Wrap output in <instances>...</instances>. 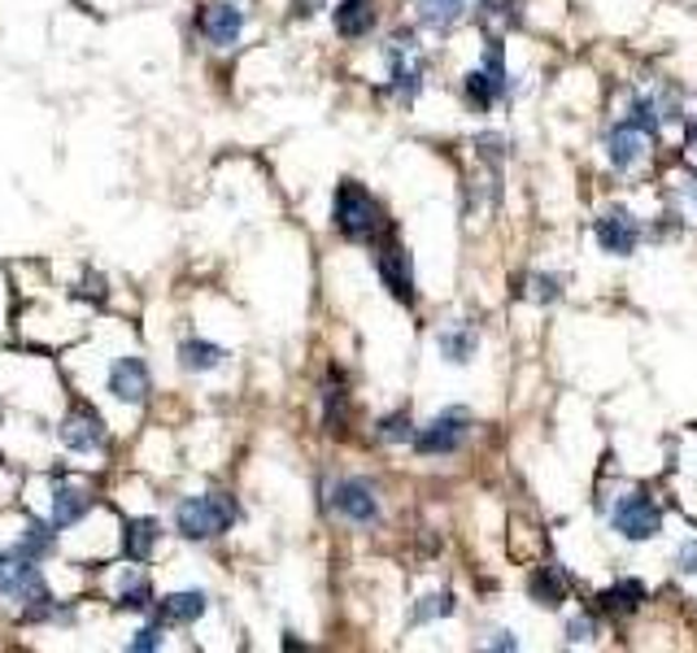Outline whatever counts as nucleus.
Wrapping results in <instances>:
<instances>
[{
  "instance_id": "nucleus-22",
  "label": "nucleus",
  "mask_w": 697,
  "mask_h": 653,
  "mask_svg": "<svg viewBox=\"0 0 697 653\" xmlns=\"http://www.w3.org/2000/svg\"><path fill=\"white\" fill-rule=\"evenodd\" d=\"M223 357H228V348H219V344H210V340H184V344H179L184 370H214V366H223Z\"/></svg>"
},
{
  "instance_id": "nucleus-27",
  "label": "nucleus",
  "mask_w": 697,
  "mask_h": 653,
  "mask_svg": "<svg viewBox=\"0 0 697 653\" xmlns=\"http://www.w3.org/2000/svg\"><path fill=\"white\" fill-rule=\"evenodd\" d=\"M18 549H22L26 557H35V562H40L44 553H53V532H48L44 523H35V519H31V523H26V536H22Z\"/></svg>"
},
{
  "instance_id": "nucleus-23",
  "label": "nucleus",
  "mask_w": 697,
  "mask_h": 653,
  "mask_svg": "<svg viewBox=\"0 0 697 653\" xmlns=\"http://www.w3.org/2000/svg\"><path fill=\"white\" fill-rule=\"evenodd\" d=\"M463 92H466V101H471L475 109H488V106H497V101H501V88H497V84L488 79V70H484V66L466 75V79H463Z\"/></svg>"
},
{
  "instance_id": "nucleus-30",
  "label": "nucleus",
  "mask_w": 697,
  "mask_h": 653,
  "mask_svg": "<svg viewBox=\"0 0 697 653\" xmlns=\"http://www.w3.org/2000/svg\"><path fill=\"white\" fill-rule=\"evenodd\" d=\"M118 606H122V610H148V606H153V588H148V579H131V584L122 588Z\"/></svg>"
},
{
  "instance_id": "nucleus-20",
  "label": "nucleus",
  "mask_w": 697,
  "mask_h": 653,
  "mask_svg": "<svg viewBox=\"0 0 697 653\" xmlns=\"http://www.w3.org/2000/svg\"><path fill=\"white\" fill-rule=\"evenodd\" d=\"M475 348H479L475 326H450V331H441V357H445V362L466 366V362L475 357Z\"/></svg>"
},
{
  "instance_id": "nucleus-1",
  "label": "nucleus",
  "mask_w": 697,
  "mask_h": 653,
  "mask_svg": "<svg viewBox=\"0 0 697 653\" xmlns=\"http://www.w3.org/2000/svg\"><path fill=\"white\" fill-rule=\"evenodd\" d=\"M235 519H240V510H235V501L228 492L188 497V501H179V510H175V528H179V536H188V541L223 536Z\"/></svg>"
},
{
  "instance_id": "nucleus-26",
  "label": "nucleus",
  "mask_w": 697,
  "mask_h": 653,
  "mask_svg": "<svg viewBox=\"0 0 697 653\" xmlns=\"http://www.w3.org/2000/svg\"><path fill=\"white\" fill-rule=\"evenodd\" d=\"M379 440L384 444H414V423H410V414L406 410H397V414H388V419H379Z\"/></svg>"
},
{
  "instance_id": "nucleus-17",
  "label": "nucleus",
  "mask_w": 697,
  "mask_h": 653,
  "mask_svg": "<svg viewBox=\"0 0 697 653\" xmlns=\"http://www.w3.org/2000/svg\"><path fill=\"white\" fill-rule=\"evenodd\" d=\"M157 615H162V623H197L206 615V593H197V588L170 593L157 601Z\"/></svg>"
},
{
  "instance_id": "nucleus-8",
  "label": "nucleus",
  "mask_w": 697,
  "mask_h": 653,
  "mask_svg": "<svg viewBox=\"0 0 697 653\" xmlns=\"http://www.w3.org/2000/svg\"><path fill=\"white\" fill-rule=\"evenodd\" d=\"M637 240H641V222L628 214L623 206H610L606 214L597 218V244H601L606 253L628 257V253L637 248Z\"/></svg>"
},
{
  "instance_id": "nucleus-2",
  "label": "nucleus",
  "mask_w": 697,
  "mask_h": 653,
  "mask_svg": "<svg viewBox=\"0 0 697 653\" xmlns=\"http://www.w3.org/2000/svg\"><path fill=\"white\" fill-rule=\"evenodd\" d=\"M332 218H336V231L345 240H353V244H370L384 231V210H379V201L362 184H341L336 188Z\"/></svg>"
},
{
  "instance_id": "nucleus-4",
  "label": "nucleus",
  "mask_w": 697,
  "mask_h": 653,
  "mask_svg": "<svg viewBox=\"0 0 697 653\" xmlns=\"http://www.w3.org/2000/svg\"><path fill=\"white\" fill-rule=\"evenodd\" d=\"M610 523H615V532H619L623 541H654V536L663 532V514H659V506H654L645 492H628V497L615 506Z\"/></svg>"
},
{
  "instance_id": "nucleus-14",
  "label": "nucleus",
  "mask_w": 697,
  "mask_h": 653,
  "mask_svg": "<svg viewBox=\"0 0 697 653\" xmlns=\"http://www.w3.org/2000/svg\"><path fill=\"white\" fill-rule=\"evenodd\" d=\"M40 571L35 557H26L22 549L0 553V597H22V588L31 584V575Z\"/></svg>"
},
{
  "instance_id": "nucleus-7",
  "label": "nucleus",
  "mask_w": 697,
  "mask_h": 653,
  "mask_svg": "<svg viewBox=\"0 0 697 653\" xmlns=\"http://www.w3.org/2000/svg\"><path fill=\"white\" fill-rule=\"evenodd\" d=\"M650 144H654V135L641 131L637 122H619V126L606 131V157H610V166H619V170H632L637 162H645V157H650Z\"/></svg>"
},
{
  "instance_id": "nucleus-18",
  "label": "nucleus",
  "mask_w": 697,
  "mask_h": 653,
  "mask_svg": "<svg viewBox=\"0 0 697 653\" xmlns=\"http://www.w3.org/2000/svg\"><path fill=\"white\" fill-rule=\"evenodd\" d=\"M370 26H375V4H370V0H341V4H336V31H341L345 40L370 35Z\"/></svg>"
},
{
  "instance_id": "nucleus-13",
  "label": "nucleus",
  "mask_w": 697,
  "mask_h": 653,
  "mask_svg": "<svg viewBox=\"0 0 697 653\" xmlns=\"http://www.w3.org/2000/svg\"><path fill=\"white\" fill-rule=\"evenodd\" d=\"M567 588H572V575H567L563 566H541V571L532 575V584H528L532 601H536V606H550V610L567 601Z\"/></svg>"
},
{
  "instance_id": "nucleus-32",
  "label": "nucleus",
  "mask_w": 697,
  "mask_h": 653,
  "mask_svg": "<svg viewBox=\"0 0 697 653\" xmlns=\"http://www.w3.org/2000/svg\"><path fill=\"white\" fill-rule=\"evenodd\" d=\"M528 292H532L541 306H550V301H558V279H554V275H532V279H528Z\"/></svg>"
},
{
  "instance_id": "nucleus-36",
  "label": "nucleus",
  "mask_w": 697,
  "mask_h": 653,
  "mask_svg": "<svg viewBox=\"0 0 697 653\" xmlns=\"http://www.w3.org/2000/svg\"><path fill=\"white\" fill-rule=\"evenodd\" d=\"M488 650H519V641H515V637H510V632H493V641H488Z\"/></svg>"
},
{
  "instance_id": "nucleus-19",
  "label": "nucleus",
  "mask_w": 697,
  "mask_h": 653,
  "mask_svg": "<svg viewBox=\"0 0 697 653\" xmlns=\"http://www.w3.org/2000/svg\"><path fill=\"white\" fill-rule=\"evenodd\" d=\"M157 536H162L157 519H131V523H126V536H122V553H126L131 562H148Z\"/></svg>"
},
{
  "instance_id": "nucleus-10",
  "label": "nucleus",
  "mask_w": 697,
  "mask_h": 653,
  "mask_svg": "<svg viewBox=\"0 0 697 653\" xmlns=\"http://www.w3.org/2000/svg\"><path fill=\"white\" fill-rule=\"evenodd\" d=\"M62 444L70 449V453H97L101 444H106V423L88 410V406H79V410H70L66 414V423H62Z\"/></svg>"
},
{
  "instance_id": "nucleus-24",
  "label": "nucleus",
  "mask_w": 697,
  "mask_h": 653,
  "mask_svg": "<svg viewBox=\"0 0 697 653\" xmlns=\"http://www.w3.org/2000/svg\"><path fill=\"white\" fill-rule=\"evenodd\" d=\"M484 70H488V79L501 88V97H510V75H506V53H501V40H488V44H484Z\"/></svg>"
},
{
  "instance_id": "nucleus-9",
  "label": "nucleus",
  "mask_w": 697,
  "mask_h": 653,
  "mask_svg": "<svg viewBox=\"0 0 697 653\" xmlns=\"http://www.w3.org/2000/svg\"><path fill=\"white\" fill-rule=\"evenodd\" d=\"M379 279L401 306H414V262H410V253L401 244H388L379 253Z\"/></svg>"
},
{
  "instance_id": "nucleus-21",
  "label": "nucleus",
  "mask_w": 697,
  "mask_h": 653,
  "mask_svg": "<svg viewBox=\"0 0 697 653\" xmlns=\"http://www.w3.org/2000/svg\"><path fill=\"white\" fill-rule=\"evenodd\" d=\"M466 13V0H419V22L428 31H450Z\"/></svg>"
},
{
  "instance_id": "nucleus-39",
  "label": "nucleus",
  "mask_w": 697,
  "mask_h": 653,
  "mask_svg": "<svg viewBox=\"0 0 697 653\" xmlns=\"http://www.w3.org/2000/svg\"><path fill=\"white\" fill-rule=\"evenodd\" d=\"M689 153L697 157V126H689Z\"/></svg>"
},
{
  "instance_id": "nucleus-33",
  "label": "nucleus",
  "mask_w": 697,
  "mask_h": 653,
  "mask_svg": "<svg viewBox=\"0 0 697 653\" xmlns=\"http://www.w3.org/2000/svg\"><path fill=\"white\" fill-rule=\"evenodd\" d=\"M475 144H479V157H484V162H501V153H506V140H501V135H479Z\"/></svg>"
},
{
  "instance_id": "nucleus-6",
  "label": "nucleus",
  "mask_w": 697,
  "mask_h": 653,
  "mask_svg": "<svg viewBox=\"0 0 697 653\" xmlns=\"http://www.w3.org/2000/svg\"><path fill=\"white\" fill-rule=\"evenodd\" d=\"M332 510H336L341 519H348V523H357V528L375 523V519H379L375 488H370L366 479H341V484L332 488Z\"/></svg>"
},
{
  "instance_id": "nucleus-35",
  "label": "nucleus",
  "mask_w": 697,
  "mask_h": 653,
  "mask_svg": "<svg viewBox=\"0 0 697 653\" xmlns=\"http://www.w3.org/2000/svg\"><path fill=\"white\" fill-rule=\"evenodd\" d=\"M567 641H576V645L593 641V623H588V619H572V623H567Z\"/></svg>"
},
{
  "instance_id": "nucleus-12",
  "label": "nucleus",
  "mask_w": 697,
  "mask_h": 653,
  "mask_svg": "<svg viewBox=\"0 0 697 653\" xmlns=\"http://www.w3.org/2000/svg\"><path fill=\"white\" fill-rule=\"evenodd\" d=\"M240 31H244V13L228 4V0H219V4H206L201 9V35L214 44V48H232L235 40H240Z\"/></svg>"
},
{
  "instance_id": "nucleus-15",
  "label": "nucleus",
  "mask_w": 697,
  "mask_h": 653,
  "mask_svg": "<svg viewBox=\"0 0 697 653\" xmlns=\"http://www.w3.org/2000/svg\"><path fill=\"white\" fill-rule=\"evenodd\" d=\"M641 601H645V584H641V579H619V584H610V588L597 597V610H601V615H637Z\"/></svg>"
},
{
  "instance_id": "nucleus-37",
  "label": "nucleus",
  "mask_w": 697,
  "mask_h": 653,
  "mask_svg": "<svg viewBox=\"0 0 697 653\" xmlns=\"http://www.w3.org/2000/svg\"><path fill=\"white\" fill-rule=\"evenodd\" d=\"M681 571H697V541L681 549Z\"/></svg>"
},
{
  "instance_id": "nucleus-29",
  "label": "nucleus",
  "mask_w": 697,
  "mask_h": 653,
  "mask_svg": "<svg viewBox=\"0 0 697 653\" xmlns=\"http://www.w3.org/2000/svg\"><path fill=\"white\" fill-rule=\"evenodd\" d=\"M628 122H637L641 131H650V135H654V131H659V122H663V118H659V106H654V97H632V106H628Z\"/></svg>"
},
{
  "instance_id": "nucleus-3",
  "label": "nucleus",
  "mask_w": 697,
  "mask_h": 653,
  "mask_svg": "<svg viewBox=\"0 0 697 653\" xmlns=\"http://www.w3.org/2000/svg\"><path fill=\"white\" fill-rule=\"evenodd\" d=\"M384 62H388V92H392L397 101H414V97L423 92V75H428L414 35H410V31H397V35L384 44Z\"/></svg>"
},
{
  "instance_id": "nucleus-31",
  "label": "nucleus",
  "mask_w": 697,
  "mask_h": 653,
  "mask_svg": "<svg viewBox=\"0 0 697 653\" xmlns=\"http://www.w3.org/2000/svg\"><path fill=\"white\" fill-rule=\"evenodd\" d=\"M484 18H488V22H501V26H519V22H523L519 0H484Z\"/></svg>"
},
{
  "instance_id": "nucleus-5",
  "label": "nucleus",
  "mask_w": 697,
  "mask_h": 653,
  "mask_svg": "<svg viewBox=\"0 0 697 653\" xmlns=\"http://www.w3.org/2000/svg\"><path fill=\"white\" fill-rule=\"evenodd\" d=\"M466 432H471V410L463 406H450V410H441L423 432H414V449L419 453H432V457H441V453H454V449H463Z\"/></svg>"
},
{
  "instance_id": "nucleus-11",
  "label": "nucleus",
  "mask_w": 697,
  "mask_h": 653,
  "mask_svg": "<svg viewBox=\"0 0 697 653\" xmlns=\"http://www.w3.org/2000/svg\"><path fill=\"white\" fill-rule=\"evenodd\" d=\"M148 388H153V375H148V366L140 357H118L114 366H110V392H114L118 401L140 406L148 397Z\"/></svg>"
},
{
  "instance_id": "nucleus-34",
  "label": "nucleus",
  "mask_w": 697,
  "mask_h": 653,
  "mask_svg": "<svg viewBox=\"0 0 697 653\" xmlns=\"http://www.w3.org/2000/svg\"><path fill=\"white\" fill-rule=\"evenodd\" d=\"M157 645H162V628H140L131 641V650H157Z\"/></svg>"
},
{
  "instance_id": "nucleus-38",
  "label": "nucleus",
  "mask_w": 697,
  "mask_h": 653,
  "mask_svg": "<svg viewBox=\"0 0 697 653\" xmlns=\"http://www.w3.org/2000/svg\"><path fill=\"white\" fill-rule=\"evenodd\" d=\"M685 197H689V206L697 210V175L689 179V184H685Z\"/></svg>"
},
{
  "instance_id": "nucleus-28",
  "label": "nucleus",
  "mask_w": 697,
  "mask_h": 653,
  "mask_svg": "<svg viewBox=\"0 0 697 653\" xmlns=\"http://www.w3.org/2000/svg\"><path fill=\"white\" fill-rule=\"evenodd\" d=\"M323 410H328V423L336 428L341 414H345V379H341V370H332V379L323 388Z\"/></svg>"
},
{
  "instance_id": "nucleus-16",
  "label": "nucleus",
  "mask_w": 697,
  "mask_h": 653,
  "mask_svg": "<svg viewBox=\"0 0 697 653\" xmlns=\"http://www.w3.org/2000/svg\"><path fill=\"white\" fill-rule=\"evenodd\" d=\"M88 510H92V497H88L84 488H75V484H57V488H53V523H57V528L79 523Z\"/></svg>"
},
{
  "instance_id": "nucleus-25",
  "label": "nucleus",
  "mask_w": 697,
  "mask_h": 653,
  "mask_svg": "<svg viewBox=\"0 0 697 653\" xmlns=\"http://www.w3.org/2000/svg\"><path fill=\"white\" fill-rule=\"evenodd\" d=\"M454 615V593H432V597H419L414 606V623H432V619H450Z\"/></svg>"
}]
</instances>
